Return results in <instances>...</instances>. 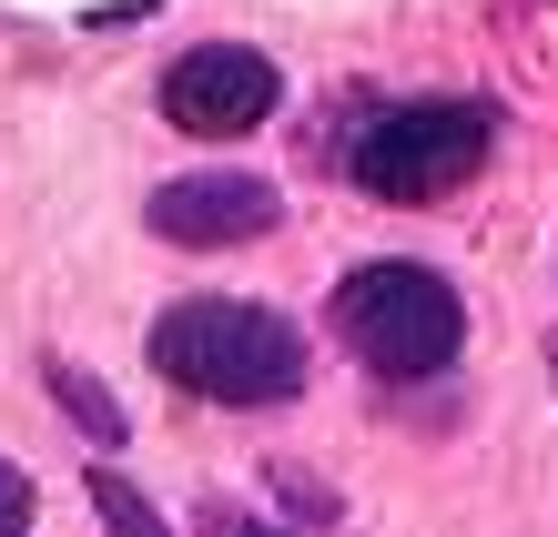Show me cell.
I'll use <instances>...</instances> for the list:
<instances>
[{
  "mask_svg": "<svg viewBox=\"0 0 558 537\" xmlns=\"http://www.w3.org/2000/svg\"><path fill=\"white\" fill-rule=\"evenodd\" d=\"M153 365L204 406H284L305 386V334L265 305H234V294H193L153 325Z\"/></svg>",
  "mask_w": 558,
  "mask_h": 537,
  "instance_id": "cell-1",
  "label": "cell"
},
{
  "mask_svg": "<svg viewBox=\"0 0 558 537\" xmlns=\"http://www.w3.org/2000/svg\"><path fill=\"white\" fill-rule=\"evenodd\" d=\"M336 334L345 355L386 386H416V376H447L457 345H468V305L437 264H355L336 284Z\"/></svg>",
  "mask_w": 558,
  "mask_h": 537,
  "instance_id": "cell-2",
  "label": "cell"
},
{
  "mask_svg": "<svg viewBox=\"0 0 558 537\" xmlns=\"http://www.w3.org/2000/svg\"><path fill=\"white\" fill-rule=\"evenodd\" d=\"M487 132L498 122L477 102H397V112H376L345 143V173H355V193H376V204H447L457 183H477Z\"/></svg>",
  "mask_w": 558,
  "mask_h": 537,
  "instance_id": "cell-3",
  "label": "cell"
},
{
  "mask_svg": "<svg viewBox=\"0 0 558 537\" xmlns=\"http://www.w3.org/2000/svg\"><path fill=\"white\" fill-rule=\"evenodd\" d=\"M275 61L265 51H244V41H204V51H183L173 72H162V122L193 132V143H234V132H254L275 112Z\"/></svg>",
  "mask_w": 558,
  "mask_h": 537,
  "instance_id": "cell-4",
  "label": "cell"
},
{
  "mask_svg": "<svg viewBox=\"0 0 558 537\" xmlns=\"http://www.w3.org/2000/svg\"><path fill=\"white\" fill-rule=\"evenodd\" d=\"M284 223V193L254 173H173L153 183V233L183 254H223V244H265Z\"/></svg>",
  "mask_w": 558,
  "mask_h": 537,
  "instance_id": "cell-5",
  "label": "cell"
},
{
  "mask_svg": "<svg viewBox=\"0 0 558 537\" xmlns=\"http://www.w3.org/2000/svg\"><path fill=\"white\" fill-rule=\"evenodd\" d=\"M51 395H61V416H82L92 447H122V416H112V395L82 376V365H51Z\"/></svg>",
  "mask_w": 558,
  "mask_h": 537,
  "instance_id": "cell-6",
  "label": "cell"
},
{
  "mask_svg": "<svg viewBox=\"0 0 558 537\" xmlns=\"http://www.w3.org/2000/svg\"><path fill=\"white\" fill-rule=\"evenodd\" d=\"M92 497H102V517H112V527H133V537H153V508H143V497H133V487L112 477V466H102V477H92Z\"/></svg>",
  "mask_w": 558,
  "mask_h": 537,
  "instance_id": "cell-7",
  "label": "cell"
},
{
  "mask_svg": "<svg viewBox=\"0 0 558 537\" xmlns=\"http://www.w3.org/2000/svg\"><path fill=\"white\" fill-rule=\"evenodd\" d=\"M31 527V487H21V466H0V537Z\"/></svg>",
  "mask_w": 558,
  "mask_h": 537,
  "instance_id": "cell-8",
  "label": "cell"
}]
</instances>
